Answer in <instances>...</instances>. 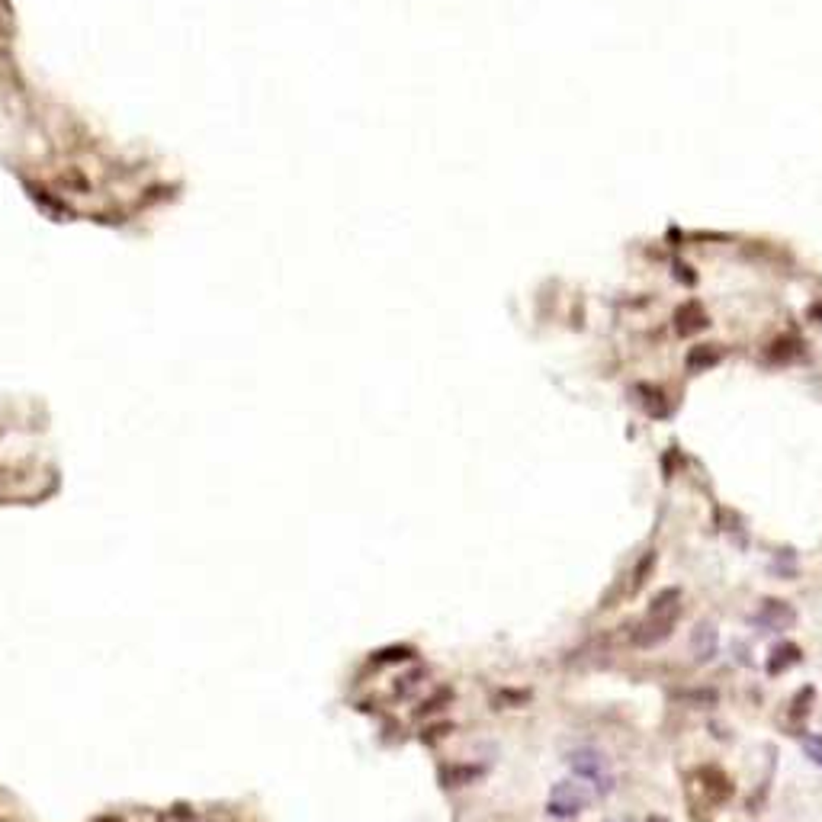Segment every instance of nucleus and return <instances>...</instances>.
Returning a JSON list of instances; mask_svg holds the SVG:
<instances>
[{"label": "nucleus", "mask_w": 822, "mask_h": 822, "mask_svg": "<svg viewBox=\"0 0 822 822\" xmlns=\"http://www.w3.org/2000/svg\"><path fill=\"white\" fill-rule=\"evenodd\" d=\"M569 765L575 771L578 781H584L594 794H607L614 787V771L611 761L598 752V748H578V752L569 755Z\"/></svg>", "instance_id": "1"}, {"label": "nucleus", "mask_w": 822, "mask_h": 822, "mask_svg": "<svg viewBox=\"0 0 822 822\" xmlns=\"http://www.w3.org/2000/svg\"><path fill=\"white\" fill-rule=\"evenodd\" d=\"M675 626H678V607H675V611L649 614V617L630 633V645L633 649H653V645L665 643V639L672 636Z\"/></svg>", "instance_id": "2"}, {"label": "nucleus", "mask_w": 822, "mask_h": 822, "mask_svg": "<svg viewBox=\"0 0 822 822\" xmlns=\"http://www.w3.org/2000/svg\"><path fill=\"white\" fill-rule=\"evenodd\" d=\"M584 807H588V787H582V784H575V781H563L553 787V794H550L553 816L572 819V816H578Z\"/></svg>", "instance_id": "3"}, {"label": "nucleus", "mask_w": 822, "mask_h": 822, "mask_svg": "<svg viewBox=\"0 0 822 822\" xmlns=\"http://www.w3.org/2000/svg\"><path fill=\"white\" fill-rule=\"evenodd\" d=\"M794 620H797V611L787 601H777V598H768L758 607V614H755V624L765 626V630H787Z\"/></svg>", "instance_id": "4"}, {"label": "nucleus", "mask_w": 822, "mask_h": 822, "mask_svg": "<svg viewBox=\"0 0 822 822\" xmlns=\"http://www.w3.org/2000/svg\"><path fill=\"white\" fill-rule=\"evenodd\" d=\"M697 784L707 794L710 803H726L733 797V781L723 775V768H697Z\"/></svg>", "instance_id": "5"}, {"label": "nucleus", "mask_w": 822, "mask_h": 822, "mask_svg": "<svg viewBox=\"0 0 822 822\" xmlns=\"http://www.w3.org/2000/svg\"><path fill=\"white\" fill-rule=\"evenodd\" d=\"M716 645H720V636H716L714 624H697L691 630V653H694V659H700V662L714 659Z\"/></svg>", "instance_id": "6"}, {"label": "nucleus", "mask_w": 822, "mask_h": 822, "mask_svg": "<svg viewBox=\"0 0 822 822\" xmlns=\"http://www.w3.org/2000/svg\"><path fill=\"white\" fill-rule=\"evenodd\" d=\"M800 662V645L797 643H775L768 653V672L771 675H781L787 668H794Z\"/></svg>", "instance_id": "7"}, {"label": "nucleus", "mask_w": 822, "mask_h": 822, "mask_svg": "<svg viewBox=\"0 0 822 822\" xmlns=\"http://www.w3.org/2000/svg\"><path fill=\"white\" fill-rule=\"evenodd\" d=\"M672 700L687 704V707H716L720 691H714V687H681V691H672Z\"/></svg>", "instance_id": "8"}, {"label": "nucleus", "mask_w": 822, "mask_h": 822, "mask_svg": "<svg viewBox=\"0 0 822 822\" xmlns=\"http://www.w3.org/2000/svg\"><path fill=\"white\" fill-rule=\"evenodd\" d=\"M655 563H659V553H655V550H649L643 559H639L636 569H633V578H630V588H633V592H639V588H643V584L649 582V575H653Z\"/></svg>", "instance_id": "9"}, {"label": "nucleus", "mask_w": 822, "mask_h": 822, "mask_svg": "<svg viewBox=\"0 0 822 822\" xmlns=\"http://www.w3.org/2000/svg\"><path fill=\"white\" fill-rule=\"evenodd\" d=\"M800 742H803V752H807V758L813 761L816 768H822V736L803 733V736H800Z\"/></svg>", "instance_id": "10"}, {"label": "nucleus", "mask_w": 822, "mask_h": 822, "mask_svg": "<svg viewBox=\"0 0 822 822\" xmlns=\"http://www.w3.org/2000/svg\"><path fill=\"white\" fill-rule=\"evenodd\" d=\"M678 601H681V592H678V588H665V592H662L659 598H655L653 604H649V614L675 611V607H678Z\"/></svg>", "instance_id": "11"}, {"label": "nucleus", "mask_w": 822, "mask_h": 822, "mask_svg": "<svg viewBox=\"0 0 822 822\" xmlns=\"http://www.w3.org/2000/svg\"><path fill=\"white\" fill-rule=\"evenodd\" d=\"M809 704H813V687H803V691H800V700H794V720H797V716L807 714Z\"/></svg>", "instance_id": "12"}, {"label": "nucleus", "mask_w": 822, "mask_h": 822, "mask_svg": "<svg viewBox=\"0 0 822 822\" xmlns=\"http://www.w3.org/2000/svg\"><path fill=\"white\" fill-rule=\"evenodd\" d=\"M645 822H668V819H665V816H649Z\"/></svg>", "instance_id": "13"}]
</instances>
